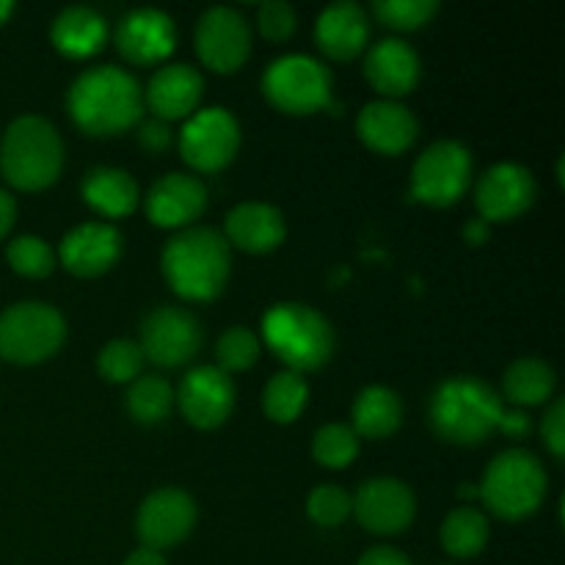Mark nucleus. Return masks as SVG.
<instances>
[{"label": "nucleus", "mask_w": 565, "mask_h": 565, "mask_svg": "<svg viewBox=\"0 0 565 565\" xmlns=\"http://www.w3.org/2000/svg\"><path fill=\"white\" fill-rule=\"evenodd\" d=\"M66 108L88 136H116L141 121L143 88L121 66H92L72 81Z\"/></svg>", "instance_id": "obj_1"}, {"label": "nucleus", "mask_w": 565, "mask_h": 565, "mask_svg": "<svg viewBox=\"0 0 565 565\" xmlns=\"http://www.w3.org/2000/svg\"><path fill=\"white\" fill-rule=\"evenodd\" d=\"M230 243L213 226H185L163 248V276L177 296L210 301L221 296L232 268Z\"/></svg>", "instance_id": "obj_2"}, {"label": "nucleus", "mask_w": 565, "mask_h": 565, "mask_svg": "<svg viewBox=\"0 0 565 565\" xmlns=\"http://www.w3.org/2000/svg\"><path fill=\"white\" fill-rule=\"evenodd\" d=\"M505 403L494 386L475 375L445 379L430 395L428 417L436 434L450 445H480L500 430Z\"/></svg>", "instance_id": "obj_3"}, {"label": "nucleus", "mask_w": 565, "mask_h": 565, "mask_svg": "<svg viewBox=\"0 0 565 565\" xmlns=\"http://www.w3.org/2000/svg\"><path fill=\"white\" fill-rule=\"evenodd\" d=\"M263 340L292 373H312L334 356V326L309 303L281 301L265 312Z\"/></svg>", "instance_id": "obj_4"}, {"label": "nucleus", "mask_w": 565, "mask_h": 565, "mask_svg": "<svg viewBox=\"0 0 565 565\" xmlns=\"http://www.w3.org/2000/svg\"><path fill=\"white\" fill-rule=\"evenodd\" d=\"M64 169V141L44 116L25 114L11 121L0 141V171L17 191H42Z\"/></svg>", "instance_id": "obj_5"}, {"label": "nucleus", "mask_w": 565, "mask_h": 565, "mask_svg": "<svg viewBox=\"0 0 565 565\" xmlns=\"http://www.w3.org/2000/svg\"><path fill=\"white\" fill-rule=\"evenodd\" d=\"M546 469L530 450L500 452L486 467L483 480L478 486V497L494 516L505 522L527 519L541 508L546 497Z\"/></svg>", "instance_id": "obj_6"}, {"label": "nucleus", "mask_w": 565, "mask_h": 565, "mask_svg": "<svg viewBox=\"0 0 565 565\" xmlns=\"http://www.w3.org/2000/svg\"><path fill=\"white\" fill-rule=\"evenodd\" d=\"M66 340V320L44 301L11 303L0 312V359L39 364L53 356Z\"/></svg>", "instance_id": "obj_7"}, {"label": "nucleus", "mask_w": 565, "mask_h": 565, "mask_svg": "<svg viewBox=\"0 0 565 565\" xmlns=\"http://www.w3.org/2000/svg\"><path fill=\"white\" fill-rule=\"evenodd\" d=\"M263 92L285 114H315L331 105V72L312 55H281L265 70Z\"/></svg>", "instance_id": "obj_8"}, {"label": "nucleus", "mask_w": 565, "mask_h": 565, "mask_svg": "<svg viewBox=\"0 0 565 565\" xmlns=\"http://www.w3.org/2000/svg\"><path fill=\"white\" fill-rule=\"evenodd\" d=\"M469 182H472V152L452 138L430 143L412 169L414 199L434 207L458 202L467 193Z\"/></svg>", "instance_id": "obj_9"}, {"label": "nucleus", "mask_w": 565, "mask_h": 565, "mask_svg": "<svg viewBox=\"0 0 565 565\" xmlns=\"http://www.w3.org/2000/svg\"><path fill=\"white\" fill-rule=\"evenodd\" d=\"M241 149V125L221 105L199 108L188 116L180 130V152L191 169L221 171L235 160Z\"/></svg>", "instance_id": "obj_10"}, {"label": "nucleus", "mask_w": 565, "mask_h": 565, "mask_svg": "<svg viewBox=\"0 0 565 565\" xmlns=\"http://www.w3.org/2000/svg\"><path fill=\"white\" fill-rule=\"evenodd\" d=\"M143 359L160 367H182L202 348V326L182 307H158L141 323Z\"/></svg>", "instance_id": "obj_11"}, {"label": "nucleus", "mask_w": 565, "mask_h": 565, "mask_svg": "<svg viewBox=\"0 0 565 565\" xmlns=\"http://www.w3.org/2000/svg\"><path fill=\"white\" fill-rule=\"evenodd\" d=\"M193 527H196V502L188 491L174 489V486L152 491L138 508L136 533L147 550H171L182 544L193 533Z\"/></svg>", "instance_id": "obj_12"}, {"label": "nucleus", "mask_w": 565, "mask_h": 565, "mask_svg": "<svg viewBox=\"0 0 565 565\" xmlns=\"http://www.w3.org/2000/svg\"><path fill=\"white\" fill-rule=\"evenodd\" d=\"M196 53L213 72L241 70L252 53V25L232 6H213L196 22Z\"/></svg>", "instance_id": "obj_13"}, {"label": "nucleus", "mask_w": 565, "mask_h": 565, "mask_svg": "<svg viewBox=\"0 0 565 565\" xmlns=\"http://www.w3.org/2000/svg\"><path fill=\"white\" fill-rule=\"evenodd\" d=\"M359 524L375 535H397L417 516V497L401 478H373L351 497Z\"/></svg>", "instance_id": "obj_14"}, {"label": "nucleus", "mask_w": 565, "mask_h": 565, "mask_svg": "<svg viewBox=\"0 0 565 565\" xmlns=\"http://www.w3.org/2000/svg\"><path fill=\"white\" fill-rule=\"evenodd\" d=\"M535 177L527 166L522 163H494L483 171L475 188V204L486 224L491 221H511L516 215L527 213L530 204L535 202Z\"/></svg>", "instance_id": "obj_15"}, {"label": "nucleus", "mask_w": 565, "mask_h": 565, "mask_svg": "<svg viewBox=\"0 0 565 565\" xmlns=\"http://www.w3.org/2000/svg\"><path fill=\"white\" fill-rule=\"evenodd\" d=\"M174 401L191 425L202 430L218 428L235 408V381L215 364H202L188 370Z\"/></svg>", "instance_id": "obj_16"}, {"label": "nucleus", "mask_w": 565, "mask_h": 565, "mask_svg": "<svg viewBox=\"0 0 565 565\" xmlns=\"http://www.w3.org/2000/svg\"><path fill=\"white\" fill-rule=\"evenodd\" d=\"M177 44V25L160 9H132L116 25V47L130 64L152 66L169 58Z\"/></svg>", "instance_id": "obj_17"}, {"label": "nucleus", "mask_w": 565, "mask_h": 565, "mask_svg": "<svg viewBox=\"0 0 565 565\" xmlns=\"http://www.w3.org/2000/svg\"><path fill=\"white\" fill-rule=\"evenodd\" d=\"M207 207V188L199 177L171 171L154 180L147 193V215L163 230H185Z\"/></svg>", "instance_id": "obj_18"}, {"label": "nucleus", "mask_w": 565, "mask_h": 565, "mask_svg": "<svg viewBox=\"0 0 565 565\" xmlns=\"http://www.w3.org/2000/svg\"><path fill=\"white\" fill-rule=\"evenodd\" d=\"M121 232L105 221L81 224L64 235L58 246V259L70 274L99 276L116 265L121 257Z\"/></svg>", "instance_id": "obj_19"}, {"label": "nucleus", "mask_w": 565, "mask_h": 565, "mask_svg": "<svg viewBox=\"0 0 565 565\" xmlns=\"http://www.w3.org/2000/svg\"><path fill=\"white\" fill-rule=\"evenodd\" d=\"M204 94V77L191 64H163L147 83L143 105L154 114V119L174 121L188 119L199 110V99Z\"/></svg>", "instance_id": "obj_20"}, {"label": "nucleus", "mask_w": 565, "mask_h": 565, "mask_svg": "<svg viewBox=\"0 0 565 565\" xmlns=\"http://www.w3.org/2000/svg\"><path fill=\"white\" fill-rule=\"evenodd\" d=\"M423 75V61L419 53L403 39H381L379 44L367 50V61H364V77L370 86L384 99L403 97V94L414 92Z\"/></svg>", "instance_id": "obj_21"}, {"label": "nucleus", "mask_w": 565, "mask_h": 565, "mask_svg": "<svg viewBox=\"0 0 565 565\" xmlns=\"http://www.w3.org/2000/svg\"><path fill=\"white\" fill-rule=\"evenodd\" d=\"M356 132L373 152L401 154L417 141L419 121L397 99H375L359 110Z\"/></svg>", "instance_id": "obj_22"}, {"label": "nucleus", "mask_w": 565, "mask_h": 565, "mask_svg": "<svg viewBox=\"0 0 565 565\" xmlns=\"http://www.w3.org/2000/svg\"><path fill=\"white\" fill-rule=\"evenodd\" d=\"M315 39L329 58H356L359 53H364L370 39L367 11L353 0H337V3L326 6L315 22Z\"/></svg>", "instance_id": "obj_23"}, {"label": "nucleus", "mask_w": 565, "mask_h": 565, "mask_svg": "<svg viewBox=\"0 0 565 565\" xmlns=\"http://www.w3.org/2000/svg\"><path fill=\"white\" fill-rule=\"evenodd\" d=\"M287 235L285 215L268 202H241L226 213L224 237L230 246L252 254L274 252Z\"/></svg>", "instance_id": "obj_24"}, {"label": "nucleus", "mask_w": 565, "mask_h": 565, "mask_svg": "<svg viewBox=\"0 0 565 565\" xmlns=\"http://www.w3.org/2000/svg\"><path fill=\"white\" fill-rule=\"evenodd\" d=\"M83 199L105 218H125L141 202V191L130 171L116 166H97L83 177Z\"/></svg>", "instance_id": "obj_25"}, {"label": "nucleus", "mask_w": 565, "mask_h": 565, "mask_svg": "<svg viewBox=\"0 0 565 565\" xmlns=\"http://www.w3.org/2000/svg\"><path fill=\"white\" fill-rule=\"evenodd\" d=\"M105 36H108L105 17L92 6H66L50 25V39L66 58H88L99 53Z\"/></svg>", "instance_id": "obj_26"}, {"label": "nucleus", "mask_w": 565, "mask_h": 565, "mask_svg": "<svg viewBox=\"0 0 565 565\" xmlns=\"http://www.w3.org/2000/svg\"><path fill=\"white\" fill-rule=\"evenodd\" d=\"M403 423V401L390 386H364L353 401V425L356 436L367 439H386Z\"/></svg>", "instance_id": "obj_27"}, {"label": "nucleus", "mask_w": 565, "mask_h": 565, "mask_svg": "<svg viewBox=\"0 0 565 565\" xmlns=\"http://www.w3.org/2000/svg\"><path fill=\"white\" fill-rule=\"evenodd\" d=\"M555 386L557 375L552 370V364L535 356L516 359L505 370V375H502V392L516 406H539V403H546L555 395Z\"/></svg>", "instance_id": "obj_28"}, {"label": "nucleus", "mask_w": 565, "mask_h": 565, "mask_svg": "<svg viewBox=\"0 0 565 565\" xmlns=\"http://www.w3.org/2000/svg\"><path fill=\"white\" fill-rule=\"evenodd\" d=\"M489 533L491 527L483 511H478V508H456L441 522L439 539L447 555L461 557L463 561V557H475L486 550Z\"/></svg>", "instance_id": "obj_29"}, {"label": "nucleus", "mask_w": 565, "mask_h": 565, "mask_svg": "<svg viewBox=\"0 0 565 565\" xmlns=\"http://www.w3.org/2000/svg\"><path fill=\"white\" fill-rule=\"evenodd\" d=\"M125 403L136 423L158 425L169 417L171 406H174V390L160 375H138L127 390Z\"/></svg>", "instance_id": "obj_30"}, {"label": "nucleus", "mask_w": 565, "mask_h": 565, "mask_svg": "<svg viewBox=\"0 0 565 565\" xmlns=\"http://www.w3.org/2000/svg\"><path fill=\"white\" fill-rule=\"evenodd\" d=\"M309 401V384L301 373H292V370H281L274 379L265 384L263 392V408L274 423H292L298 419V414L307 408Z\"/></svg>", "instance_id": "obj_31"}, {"label": "nucleus", "mask_w": 565, "mask_h": 565, "mask_svg": "<svg viewBox=\"0 0 565 565\" xmlns=\"http://www.w3.org/2000/svg\"><path fill=\"white\" fill-rule=\"evenodd\" d=\"M312 456L320 467L345 469L356 461L359 456V436L351 425L329 423L315 430Z\"/></svg>", "instance_id": "obj_32"}, {"label": "nucleus", "mask_w": 565, "mask_h": 565, "mask_svg": "<svg viewBox=\"0 0 565 565\" xmlns=\"http://www.w3.org/2000/svg\"><path fill=\"white\" fill-rule=\"evenodd\" d=\"M259 353H263V340L246 326H232L215 342V359H218L215 367L224 370L226 375L243 373L257 364Z\"/></svg>", "instance_id": "obj_33"}, {"label": "nucleus", "mask_w": 565, "mask_h": 565, "mask_svg": "<svg viewBox=\"0 0 565 565\" xmlns=\"http://www.w3.org/2000/svg\"><path fill=\"white\" fill-rule=\"evenodd\" d=\"M6 259L11 270H17L25 279H44L55 268V252L44 237L20 235L6 246Z\"/></svg>", "instance_id": "obj_34"}, {"label": "nucleus", "mask_w": 565, "mask_h": 565, "mask_svg": "<svg viewBox=\"0 0 565 565\" xmlns=\"http://www.w3.org/2000/svg\"><path fill=\"white\" fill-rule=\"evenodd\" d=\"M143 370V351L132 340H110L97 353V373L110 384H132Z\"/></svg>", "instance_id": "obj_35"}, {"label": "nucleus", "mask_w": 565, "mask_h": 565, "mask_svg": "<svg viewBox=\"0 0 565 565\" xmlns=\"http://www.w3.org/2000/svg\"><path fill=\"white\" fill-rule=\"evenodd\" d=\"M436 11H439L436 0H375L373 3V14L397 31H417L428 25Z\"/></svg>", "instance_id": "obj_36"}, {"label": "nucleus", "mask_w": 565, "mask_h": 565, "mask_svg": "<svg viewBox=\"0 0 565 565\" xmlns=\"http://www.w3.org/2000/svg\"><path fill=\"white\" fill-rule=\"evenodd\" d=\"M353 511L351 494H348L342 486L323 483L309 494L307 500V513L315 524L320 527H340Z\"/></svg>", "instance_id": "obj_37"}, {"label": "nucleus", "mask_w": 565, "mask_h": 565, "mask_svg": "<svg viewBox=\"0 0 565 565\" xmlns=\"http://www.w3.org/2000/svg\"><path fill=\"white\" fill-rule=\"evenodd\" d=\"M298 14L287 0H268L257 9V28L268 42H287L296 33Z\"/></svg>", "instance_id": "obj_38"}, {"label": "nucleus", "mask_w": 565, "mask_h": 565, "mask_svg": "<svg viewBox=\"0 0 565 565\" xmlns=\"http://www.w3.org/2000/svg\"><path fill=\"white\" fill-rule=\"evenodd\" d=\"M541 434H544V445L550 447L552 456L557 461H563L565 456V401L555 397L550 408L544 414V423H541Z\"/></svg>", "instance_id": "obj_39"}, {"label": "nucleus", "mask_w": 565, "mask_h": 565, "mask_svg": "<svg viewBox=\"0 0 565 565\" xmlns=\"http://www.w3.org/2000/svg\"><path fill=\"white\" fill-rule=\"evenodd\" d=\"M138 143L149 152H163L171 147V127L163 119H147L138 125Z\"/></svg>", "instance_id": "obj_40"}, {"label": "nucleus", "mask_w": 565, "mask_h": 565, "mask_svg": "<svg viewBox=\"0 0 565 565\" xmlns=\"http://www.w3.org/2000/svg\"><path fill=\"white\" fill-rule=\"evenodd\" d=\"M356 565H412V561L395 546H373L359 557Z\"/></svg>", "instance_id": "obj_41"}, {"label": "nucleus", "mask_w": 565, "mask_h": 565, "mask_svg": "<svg viewBox=\"0 0 565 565\" xmlns=\"http://www.w3.org/2000/svg\"><path fill=\"white\" fill-rule=\"evenodd\" d=\"M17 221V202L14 196H11L9 191H3L0 188V241H3L6 235L11 232V226H14Z\"/></svg>", "instance_id": "obj_42"}, {"label": "nucleus", "mask_w": 565, "mask_h": 565, "mask_svg": "<svg viewBox=\"0 0 565 565\" xmlns=\"http://www.w3.org/2000/svg\"><path fill=\"white\" fill-rule=\"evenodd\" d=\"M500 430L508 436H524L530 430V417L524 412H508L502 414V423H500Z\"/></svg>", "instance_id": "obj_43"}, {"label": "nucleus", "mask_w": 565, "mask_h": 565, "mask_svg": "<svg viewBox=\"0 0 565 565\" xmlns=\"http://www.w3.org/2000/svg\"><path fill=\"white\" fill-rule=\"evenodd\" d=\"M489 235L491 230L483 218H472L467 221V226H463V241H467L469 246H483V243L489 241Z\"/></svg>", "instance_id": "obj_44"}, {"label": "nucleus", "mask_w": 565, "mask_h": 565, "mask_svg": "<svg viewBox=\"0 0 565 565\" xmlns=\"http://www.w3.org/2000/svg\"><path fill=\"white\" fill-rule=\"evenodd\" d=\"M121 565H169V563H166L163 552H154V550H147V546H138L136 552H130V555H127V561Z\"/></svg>", "instance_id": "obj_45"}, {"label": "nucleus", "mask_w": 565, "mask_h": 565, "mask_svg": "<svg viewBox=\"0 0 565 565\" xmlns=\"http://www.w3.org/2000/svg\"><path fill=\"white\" fill-rule=\"evenodd\" d=\"M14 9L17 6L11 3V0H0V25H3V22H9V17L14 14Z\"/></svg>", "instance_id": "obj_46"}]
</instances>
